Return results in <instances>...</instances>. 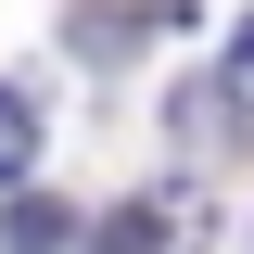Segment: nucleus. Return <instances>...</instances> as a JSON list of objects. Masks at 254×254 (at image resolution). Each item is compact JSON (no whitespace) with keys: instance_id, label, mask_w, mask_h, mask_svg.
Masks as SVG:
<instances>
[{"instance_id":"20e7f679","label":"nucleus","mask_w":254,"mask_h":254,"mask_svg":"<svg viewBox=\"0 0 254 254\" xmlns=\"http://www.w3.org/2000/svg\"><path fill=\"white\" fill-rule=\"evenodd\" d=\"M216 89H229V102H242V115H254V26L229 38V64H216Z\"/></svg>"},{"instance_id":"f257e3e1","label":"nucleus","mask_w":254,"mask_h":254,"mask_svg":"<svg viewBox=\"0 0 254 254\" xmlns=\"http://www.w3.org/2000/svg\"><path fill=\"white\" fill-rule=\"evenodd\" d=\"M0 254H76V216H64L51 190H13L0 203Z\"/></svg>"},{"instance_id":"7ed1b4c3","label":"nucleus","mask_w":254,"mask_h":254,"mask_svg":"<svg viewBox=\"0 0 254 254\" xmlns=\"http://www.w3.org/2000/svg\"><path fill=\"white\" fill-rule=\"evenodd\" d=\"M26 165H38V102H26V89H0V190L26 178Z\"/></svg>"},{"instance_id":"f03ea898","label":"nucleus","mask_w":254,"mask_h":254,"mask_svg":"<svg viewBox=\"0 0 254 254\" xmlns=\"http://www.w3.org/2000/svg\"><path fill=\"white\" fill-rule=\"evenodd\" d=\"M165 242H178V203H115L89 229V254H165Z\"/></svg>"}]
</instances>
